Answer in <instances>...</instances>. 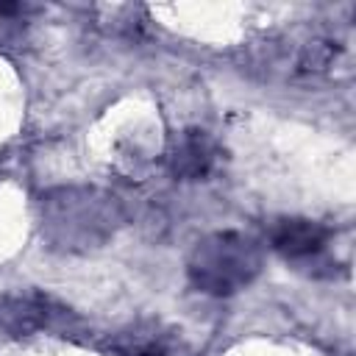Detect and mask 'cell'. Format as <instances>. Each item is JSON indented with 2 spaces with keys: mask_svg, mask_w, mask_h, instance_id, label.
<instances>
[{
  "mask_svg": "<svg viewBox=\"0 0 356 356\" xmlns=\"http://www.w3.org/2000/svg\"><path fill=\"white\" fill-rule=\"evenodd\" d=\"M114 350L120 356H167V337L153 328H131L117 337Z\"/></svg>",
  "mask_w": 356,
  "mask_h": 356,
  "instance_id": "8992f818",
  "label": "cell"
},
{
  "mask_svg": "<svg viewBox=\"0 0 356 356\" xmlns=\"http://www.w3.org/2000/svg\"><path fill=\"white\" fill-rule=\"evenodd\" d=\"M217 161V145L203 128H186L172 145L170 170L178 181H206Z\"/></svg>",
  "mask_w": 356,
  "mask_h": 356,
  "instance_id": "5b68a950",
  "label": "cell"
},
{
  "mask_svg": "<svg viewBox=\"0 0 356 356\" xmlns=\"http://www.w3.org/2000/svg\"><path fill=\"white\" fill-rule=\"evenodd\" d=\"M122 225V206L97 186H56L42 197V236L53 250L86 253Z\"/></svg>",
  "mask_w": 356,
  "mask_h": 356,
  "instance_id": "6da1fadb",
  "label": "cell"
},
{
  "mask_svg": "<svg viewBox=\"0 0 356 356\" xmlns=\"http://www.w3.org/2000/svg\"><path fill=\"white\" fill-rule=\"evenodd\" d=\"M75 323L72 312L44 292H6L0 295V331L25 339L42 331H70Z\"/></svg>",
  "mask_w": 356,
  "mask_h": 356,
  "instance_id": "3957f363",
  "label": "cell"
},
{
  "mask_svg": "<svg viewBox=\"0 0 356 356\" xmlns=\"http://www.w3.org/2000/svg\"><path fill=\"white\" fill-rule=\"evenodd\" d=\"M264 264L261 242L245 231H211L195 242L186 259L189 284L214 298L234 295L256 281Z\"/></svg>",
  "mask_w": 356,
  "mask_h": 356,
  "instance_id": "7a4b0ae2",
  "label": "cell"
},
{
  "mask_svg": "<svg viewBox=\"0 0 356 356\" xmlns=\"http://www.w3.org/2000/svg\"><path fill=\"white\" fill-rule=\"evenodd\" d=\"M337 53H339V42H334V39H328V36H312V39H306L303 47L298 50V58H295L298 72H303V75L323 72V70H328V64L337 58Z\"/></svg>",
  "mask_w": 356,
  "mask_h": 356,
  "instance_id": "52a82bcc",
  "label": "cell"
},
{
  "mask_svg": "<svg viewBox=\"0 0 356 356\" xmlns=\"http://www.w3.org/2000/svg\"><path fill=\"white\" fill-rule=\"evenodd\" d=\"M11 14H22L19 3H0V17H11Z\"/></svg>",
  "mask_w": 356,
  "mask_h": 356,
  "instance_id": "ba28073f",
  "label": "cell"
},
{
  "mask_svg": "<svg viewBox=\"0 0 356 356\" xmlns=\"http://www.w3.org/2000/svg\"><path fill=\"white\" fill-rule=\"evenodd\" d=\"M270 248L284 256L286 261L303 264L317 275V267H331V261H325V248L331 242V228L309 220V217H281L270 225Z\"/></svg>",
  "mask_w": 356,
  "mask_h": 356,
  "instance_id": "277c9868",
  "label": "cell"
}]
</instances>
